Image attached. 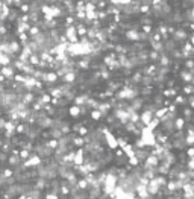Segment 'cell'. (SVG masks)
<instances>
[{
    "label": "cell",
    "mask_w": 194,
    "mask_h": 199,
    "mask_svg": "<svg viewBox=\"0 0 194 199\" xmlns=\"http://www.w3.org/2000/svg\"><path fill=\"white\" fill-rule=\"evenodd\" d=\"M2 75H3V76H6V78H12V76H14V69H12V67H6V66H5V67L2 69Z\"/></svg>",
    "instance_id": "obj_1"
},
{
    "label": "cell",
    "mask_w": 194,
    "mask_h": 199,
    "mask_svg": "<svg viewBox=\"0 0 194 199\" xmlns=\"http://www.w3.org/2000/svg\"><path fill=\"white\" fill-rule=\"evenodd\" d=\"M70 114L75 116V117H78L79 114H80V108H79V107H71V108H70Z\"/></svg>",
    "instance_id": "obj_2"
},
{
    "label": "cell",
    "mask_w": 194,
    "mask_h": 199,
    "mask_svg": "<svg viewBox=\"0 0 194 199\" xmlns=\"http://www.w3.org/2000/svg\"><path fill=\"white\" fill-rule=\"evenodd\" d=\"M75 35H76V31H75L73 28H70L68 32H67V37H68L70 40H75Z\"/></svg>",
    "instance_id": "obj_3"
},
{
    "label": "cell",
    "mask_w": 194,
    "mask_h": 199,
    "mask_svg": "<svg viewBox=\"0 0 194 199\" xmlns=\"http://www.w3.org/2000/svg\"><path fill=\"white\" fill-rule=\"evenodd\" d=\"M91 116H93V119L94 120H99L100 117H102V113H100V111H93Z\"/></svg>",
    "instance_id": "obj_4"
},
{
    "label": "cell",
    "mask_w": 194,
    "mask_h": 199,
    "mask_svg": "<svg viewBox=\"0 0 194 199\" xmlns=\"http://www.w3.org/2000/svg\"><path fill=\"white\" fill-rule=\"evenodd\" d=\"M114 2H118V3H120V2H129V0H114Z\"/></svg>",
    "instance_id": "obj_5"
}]
</instances>
